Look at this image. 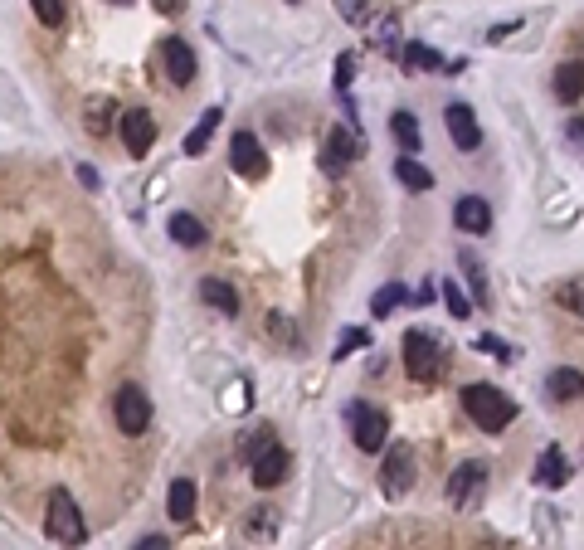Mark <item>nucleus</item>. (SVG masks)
<instances>
[{
	"label": "nucleus",
	"instance_id": "c9c22d12",
	"mask_svg": "<svg viewBox=\"0 0 584 550\" xmlns=\"http://www.w3.org/2000/svg\"><path fill=\"white\" fill-rule=\"evenodd\" d=\"M336 88H341V93L351 88V59H341V64H336Z\"/></svg>",
	"mask_w": 584,
	"mask_h": 550
},
{
	"label": "nucleus",
	"instance_id": "4be33fe9",
	"mask_svg": "<svg viewBox=\"0 0 584 550\" xmlns=\"http://www.w3.org/2000/svg\"><path fill=\"white\" fill-rule=\"evenodd\" d=\"M166 507H171L176 521H190V516H195V482L176 477V482H171V492H166Z\"/></svg>",
	"mask_w": 584,
	"mask_h": 550
},
{
	"label": "nucleus",
	"instance_id": "6ab92c4d",
	"mask_svg": "<svg viewBox=\"0 0 584 550\" xmlns=\"http://www.w3.org/2000/svg\"><path fill=\"white\" fill-rule=\"evenodd\" d=\"M200 297H205L210 307H219L224 317H234V312H239V293H234L224 278H205V283H200Z\"/></svg>",
	"mask_w": 584,
	"mask_h": 550
},
{
	"label": "nucleus",
	"instance_id": "412c9836",
	"mask_svg": "<svg viewBox=\"0 0 584 550\" xmlns=\"http://www.w3.org/2000/svg\"><path fill=\"white\" fill-rule=\"evenodd\" d=\"M171 239L185 244V249H200V244H205V224L195 220V215H185V210H176V215H171Z\"/></svg>",
	"mask_w": 584,
	"mask_h": 550
},
{
	"label": "nucleus",
	"instance_id": "58836bf2",
	"mask_svg": "<svg viewBox=\"0 0 584 550\" xmlns=\"http://www.w3.org/2000/svg\"><path fill=\"white\" fill-rule=\"evenodd\" d=\"M156 10H161V15H181L185 0H156Z\"/></svg>",
	"mask_w": 584,
	"mask_h": 550
},
{
	"label": "nucleus",
	"instance_id": "7ed1b4c3",
	"mask_svg": "<svg viewBox=\"0 0 584 550\" xmlns=\"http://www.w3.org/2000/svg\"><path fill=\"white\" fill-rule=\"evenodd\" d=\"M400 351H404V370H409V380L429 385V380L443 375V361H448V356H443V346H438L429 331H409Z\"/></svg>",
	"mask_w": 584,
	"mask_h": 550
},
{
	"label": "nucleus",
	"instance_id": "4468645a",
	"mask_svg": "<svg viewBox=\"0 0 584 550\" xmlns=\"http://www.w3.org/2000/svg\"><path fill=\"white\" fill-rule=\"evenodd\" d=\"M536 482H541V487H565V482H570V458H565L560 443L541 448V458H536Z\"/></svg>",
	"mask_w": 584,
	"mask_h": 550
},
{
	"label": "nucleus",
	"instance_id": "9d476101",
	"mask_svg": "<svg viewBox=\"0 0 584 550\" xmlns=\"http://www.w3.org/2000/svg\"><path fill=\"white\" fill-rule=\"evenodd\" d=\"M443 122H448V137H453V142H458L463 151H477V147H482V127H477V112L468 108V103H448Z\"/></svg>",
	"mask_w": 584,
	"mask_h": 550
},
{
	"label": "nucleus",
	"instance_id": "aec40b11",
	"mask_svg": "<svg viewBox=\"0 0 584 550\" xmlns=\"http://www.w3.org/2000/svg\"><path fill=\"white\" fill-rule=\"evenodd\" d=\"M219 122H224V112H219V108H205V112H200L195 132L185 137V151H190V156H200V151L210 147V137H215V127H219Z\"/></svg>",
	"mask_w": 584,
	"mask_h": 550
},
{
	"label": "nucleus",
	"instance_id": "423d86ee",
	"mask_svg": "<svg viewBox=\"0 0 584 550\" xmlns=\"http://www.w3.org/2000/svg\"><path fill=\"white\" fill-rule=\"evenodd\" d=\"M351 439H356V448L361 453H380L385 448V439H390V424H385V414L380 409H370V404H351Z\"/></svg>",
	"mask_w": 584,
	"mask_h": 550
},
{
	"label": "nucleus",
	"instance_id": "e433bc0d",
	"mask_svg": "<svg viewBox=\"0 0 584 550\" xmlns=\"http://www.w3.org/2000/svg\"><path fill=\"white\" fill-rule=\"evenodd\" d=\"M565 137H570L575 147H584V117H580V122H570V127H565Z\"/></svg>",
	"mask_w": 584,
	"mask_h": 550
},
{
	"label": "nucleus",
	"instance_id": "f03ea898",
	"mask_svg": "<svg viewBox=\"0 0 584 550\" xmlns=\"http://www.w3.org/2000/svg\"><path fill=\"white\" fill-rule=\"evenodd\" d=\"M44 531H49V541H59V546H83V541H88V521H83L78 502H73L64 487H59V492H49Z\"/></svg>",
	"mask_w": 584,
	"mask_h": 550
},
{
	"label": "nucleus",
	"instance_id": "a19ab883",
	"mask_svg": "<svg viewBox=\"0 0 584 550\" xmlns=\"http://www.w3.org/2000/svg\"><path fill=\"white\" fill-rule=\"evenodd\" d=\"M112 5H132V0H112Z\"/></svg>",
	"mask_w": 584,
	"mask_h": 550
},
{
	"label": "nucleus",
	"instance_id": "9b49d317",
	"mask_svg": "<svg viewBox=\"0 0 584 550\" xmlns=\"http://www.w3.org/2000/svg\"><path fill=\"white\" fill-rule=\"evenodd\" d=\"M229 161H234V171H239V176H249V181H258V176L268 171V156H263V147H258L254 132H239V137L229 142Z\"/></svg>",
	"mask_w": 584,
	"mask_h": 550
},
{
	"label": "nucleus",
	"instance_id": "39448f33",
	"mask_svg": "<svg viewBox=\"0 0 584 550\" xmlns=\"http://www.w3.org/2000/svg\"><path fill=\"white\" fill-rule=\"evenodd\" d=\"M356 156H361V132H356L351 122L331 127L327 147H322V171H327V176H346Z\"/></svg>",
	"mask_w": 584,
	"mask_h": 550
},
{
	"label": "nucleus",
	"instance_id": "4c0bfd02",
	"mask_svg": "<svg viewBox=\"0 0 584 550\" xmlns=\"http://www.w3.org/2000/svg\"><path fill=\"white\" fill-rule=\"evenodd\" d=\"M273 331H278V336H283V341H297V331H292L288 322H283V312H278V317H273Z\"/></svg>",
	"mask_w": 584,
	"mask_h": 550
},
{
	"label": "nucleus",
	"instance_id": "20e7f679",
	"mask_svg": "<svg viewBox=\"0 0 584 550\" xmlns=\"http://www.w3.org/2000/svg\"><path fill=\"white\" fill-rule=\"evenodd\" d=\"M487 497V463L468 458L458 473L448 477V507L453 512H477V502Z\"/></svg>",
	"mask_w": 584,
	"mask_h": 550
},
{
	"label": "nucleus",
	"instance_id": "f3484780",
	"mask_svg": "<svg viewBox=\"0 0 584 550\" xmlns=\"http://www.w3.org/2000/svg\"><path fill=\"white\" fill-rule=\"evenodd\" d=\"M112 117H122V112H117V103H112V98H93V103L83 108V127H88L93 137H108L112 127H117Z\"/></svg>",
	"mask_w": 584,
	"mask_h": 550
},
{
	"label": "nucleus",
	"instance_id": "1a4fd4ad",
	"mask_svg": "<svg viewBox=\"0 0 584 550\" xmlns=\"http://www.w3.org/2000/svg\"><path fill=\"white\" fill-rule=\"evenodd\" d=\"M385 497H404L409 487H414V453L404 448V443H395L390 453H385Z\"/></svg>",
	"mask_w": 584,
	"mask_h": 550
},
{
	"label": "nucleus",
	"instance_id": "ea45409f",
	"mask_svg": "<svg viewBox=\"0 0 584 550\" xmlns=\"http://www.w3.org/2000/svg\"><path fill=\"white\" fill-rule=\"evenodd\" d=\"M137 550H171V546H166V536H146V541H137Z\"/></svg>",
	"mask_w": 584,
	"mask_h": 550
},
{
	"label": "nucleus",
	"instance_id": "dca6fc26",
	"mask_svg": "<svg viewBox=\"0 0 584 550\" xmlns=\"http://www.w3.org/2000/svg\"><path fill=\"white\" fill-rule=\"evenodd\" d=\"M546 390H550V400H580L584 395V375L580 370H570V366H555L546 375Z\"/></svg>",
	"mask_w": 584,
	"mask_h": 550
},
{
	"label": "nucleus",
	"instance_id": "0eeeda50",
	"mask_svg": "<svg viewBox=\"0 0 584 550\" xmlns=\"http://www.w3.org/2000/svg\"><path fill=\"white\" fill-rule=\"evenodd\" d=\"M112 414H117V429H122V434H146V424H151V400H146V390L122 385Z\"/></svg>",
	"mask_w": 584,
	"mask_h": 550
},
{
	"label": "nucleus",
	"instance_id": "72a5a7b5",
	"mask_svg": "<svg viewBox=\"0 0 584 550\" xmlns=\"http://www.w3.org/2000/svg\"><path fill=\"white\" fill-rule=\"evenodd\" d=\"M477 351H492L497 361H511V346L502 341V336H477Z\"/></svg>",
	"mask_w": 584,
	"mask_h": 550
},
{
	"label": "nucleus",
	"instance_id": "2eb2a0df",
	"mask_svg": "<svg viewBox=\"0 0 584 550\" xmlns=\"http://www.w3.org/2000/svg\"><path fill=\"white\" fill-rule=\"evenodd\" d=\"M166 74H171V83H181V88L195 78V54H190L185 39H166Z\"/></svg>",
	"mask_w": 584,
	"mask_h": 550
},
{
	"label": "nucleus",
	"instance_id": "bb28decb",
	"mask_svg": "<svg viewBox=\"0 0 584 550\" xmlns=\"http://www.w3.org/2000/svg\"><path fill=\"white\" fill-rule=\"evenodd\" d=\"M395 176H400L409 190H429V185H434V176H429L419 161H409V156H400V161H395Z\"/></svg>",
	"mask_w": 584,
	"mask_h": 550
},
{
	"label": "nucleus",
	"instance_id": "b1692460",
	"mask_svg": "<svg viewBox=\"0 0 584 550\" xmlns=\"http://www.w3.org/2000/svg\"><path fill=\"white\" fill-rule=\"evenodd\" d=\"M390 132H395V142L404 147V156L419 151V122H414V112H395L390 117Z\"/></svg>",
	"mask_w": 584,
	"mask_h": 550
},
{
	"label": "nucleus",
	"instance_id": "6e6552de",
	"mask_svg": "<svg viewBox=\"0 0 584 550\" xmlns=\"http://www.w3.org/2000/svg\"><path fill=\"white\" fill-rule=\"evenodd\" d=\"M117 132H122V147L132 151V156H146L151 151V142H156V122H151V112L132 108L117 117Z\"/></svg>",
	"mask_w": 584,
	"mask_h": 550
},
{
	"label": "nucleus",
	"instance_id": "2f4dec72",
	"mask_svg": "<svg viewBox=\"0 0 584 550\" xmlns=\"http://www.w3.org/2000/svg\"><path fill=\"white\" fill-rule=\"evenodd\" d=\"M273 443H278L273 439V429H258L254 439H244V463H254L258 453H263V448H273Z\"/></svg>",
	"mask_w": 584,
	"mask_h": 550
},
{
	"label": "nucleus",
	"instance_id": "473e14b6",
	"mask_svg": "<svg viewBox=\"0 0 584 550\" xmlns=\"http://www.w3.org/2000/svg\"><path fill=\"white\" fill-rule=\"evenodd\" d=\"M361 346H370V336H365V331H346L341 346L331 351V361H341V356H351V351H361Z\"/></svg>",
	"mask_w": 584,
	"mask_h": 550
},
{
	"label": "nucleus",
	"instance_id": "f8f14e48",
	"mask_svg": "<svg viewBox=\"0 0 584 550\" xmlns=\"http://www.w3.org/2000/svg\"><path fill=\"white\" fill-rule=\"evenodd\" d=\"M288 468H292L288 448H283V443H273V448H263L254 463H249V477H254L258 487H278V482L288 477Z\"/></svg>",
	"mask_w": 584,
	"mask_h": 550
},
{
	"label": "nucleus",
	"instance_id": "cd10ccee",
	"mask_svg": "<svg viewBox=\"0 0 584 550\" xmlns=\"http://www.w3.org/2000/svg\"><path fill=\"white\" fill-rule=\"evenodd\" d=\"M273 531H278V507H258V516H249V536L273 541Z\"/></svg>",
	"mask_w": 584,
	"mask_h": 550
},
{
	"label": "nucleus",
	"instance_id": "5701e85b",
	"mask_svg": "<svg viewBox=\"0 0 584 550\" xmlns=\"http://www.w3.org/2000/svg\"><path fill=\"white\" fill-rule=\"evenodd\" d=\"M404 69H424V74H434V69H443V54L438 49H429V44H419V39H409L404 44Z\"/></svg>",
	"mask_w": 584,
	"mask_h": 550
},
{
	"label": "nucleus",
	"instance_id": "a878e982",
	"mask_svg": "<svg viewBox=\"0 0 584 550\" xmlns=\"http://www.w3.org/2000/svg\"><path fill=\"white\" fill-rule=\"evenodd\" d=\"M555 302H560L565 312H575V317H584V278H565V283L555 288Z\"/></svg>",
	"mask_w": 584,
	"mask_h": 550
},
{
	"label": "nucleus",
	"instance_id": "c756f323",
	"mask_svg": "<svg viewBox=\"0 0 584 550\" xmlns=\"http://www.w3.org/2000/svg\"><path fill=\"white\" fill-rule=\"evenodd\" d=\"M30 5H35V15L49 25V30H59V25H64V0H30Z\"/></svg>",
	"mask_w": 584,
	"mask_h": 550
},
{
	"label": "nucleus",
	"instance_id": "ddd939ff",
	"mask_svg": "<svg viewBox=\"0 0 584 550\" xmlns=\"http://www.w3.org/2000/svg\"><path fill=\"white\" fill-rule=\"evenodd\" d=\"M453 224H458L463 234H487V229H492V205H487L482 195H463V200L453 205Z\"/></svg>",
	"mask_w": 584,
	"mask_h": 550
},
{
	"label": "nucleus",
	"instance_id": "c85d7f7f",
	"mask_svg": "<svg viewBox=\"0 0 584 550\" xmlns=\"http://www.w3.org/2000/svg\"><path fill=\"white\" fill-rule=\"evenodd\" d=\"M443 302H448V317H458V322H463V317L473 312V302H468V293H463V288H458L453 278L443 283Z\"/></svg>",
	"mask_w": 584,
	"mask_h": 550
},
{
	"label": "nucleus",
	"instance_id": "f704fd0d",
	"mask_svg": "<svg viewBox=\"0 0 584 550\" xmlns=\"http://www.w3.org/2000/svg\"><path fill=\"white\" fill-rule=\"evenodd\" d=\"M341 20H351V25H365V0H341Z\"/></svg>",
	"mask_w": 584,
	"mask_h": 550
},
{
	"label": "nucleus",
	"instance_id": "393cba45",
	"mask_svg": "<svg viewBox=\"0 0 584 550\" xmlns=\"http://www.w3.org/2000/svg\"><path fill=\"white\" fill-rule=\"evenodd\" d=\"M404 297H409V288H404V283H390V288H380V293L370 297V317H390V312L400 307Z\"/></svg>",
	"mask_w": 584,
	"mask_h": 550
},
{
	"label": "nucleus",
	"instance_id": "7c9ffc66",
	"mask_svg": "<svg viewBox=\"0 0 584 550\" xmlns=\"http://www.w3.org/2000/svg\"><path fill=\"white\" fill-rule=\"evenodd\" d=\"M463 268H468V278H473L477 302H487V273H482V263H477L473 254H463Z\"/></svg>",
	"mask_w": 584,
	"mask_h": 550
},
{
	"label": "nucleus",
	"instance_id": "f257e3e1",
	"mask_svg": "<svg viewBox=\"0 0 584 550\" xmlns=\"http://www.w3.org/2000/svg\"><path fill=\"white\" fill-rule=\"evenodd\" d=\"M463 409H468V419H473L482 434H502L511 419H516V400L502 395L497 385H468L463 390Z\"/></svg>",
	"mask_w": 584,
	"mask_h": 550
},
{
	"label": "nucleus",
	"instance_id": "a211bd4d",
	"mask_svg": "<svg viewBox=\"0 0 584 550\" xmlns=\"http://www.w3.org/2000/svg\"><path fill=\"white\" fill-rule=\"evenodd\" d=\"M555 98H560V103H580L584 98V64H560V69H555Z\"/></svg>",
	"mask_w": 584,
	"mask_h": 550
}]
</instances>
